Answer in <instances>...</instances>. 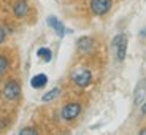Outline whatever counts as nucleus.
Instances as JSON below:
<instances>
[{"label": "nucleus", "instance_id": "nucleus-1", "mask_svg": "<svg viewBox=\"0 0 146 135\" xmlns=\"http://www.w3.org/2000/svg\"><path fill=\"white\" fill-rule=\"evenodd\" d=\"M113 49L116 53L117 61H124L125 53H127V35L125 33H119L113 38Z\"/></svg>", "mask_w": 146, "mask_h": 135}, {"label": "nucleus", "instance_id": "nucleus-2", "mask_svg": "<svg viewBox=\"0 0 146 135\" xmlns=\"http://www.w3.org/2000/svg\"><path fill=\"white\" fill-rule=\"evenodd\" d=\"M21 95V86L16 80H10L5 83L3 86V97L8 100V102H15V100L19 99Z\"/></svg>", "mask_w": 146, "mask_h": 135}, {"label": "nucleus", "instance_id": "nucleus-3", "mask_svg": "<svg viewBox=\"0 0 146 135\" xmlns=\"http://www.w3.org/2000/svg\"><path fill=\"white\" fill-rule=\"evenodd\" d=\"M113 0H91V11L97 16H103L111 10Z\"/></svg>", "mask_w": 146, "mask_h": 135}, {"label": "nucleus", "instance_id": "nucleus-4", "mask_svg": "<svg viewBox=\"0 0 146 135\" xmlns=\"http://www.w3.org/2000/svg\"><path fill=\"white\" fill-rule=\"evenodd\" d=\"M72 78H73V83L76 84L78 88H86L92 81V73H91V70L83 68V70H78L76 73H73Z\"/></svg>", "mask_w": 146, "mask_h": 135}, {"label": "nucleus", "instance_id": "nucleus-5", "mask_svg": "<svg viewBox=\"0 0 146 135\" xmlns=\"http://www.w3.org/2000/svg\"><path fill=\"white\" fill-rule=\"evenodd\" d=\"M80 113H81V105L76 102H73V103H67L64 106L62 111H60V116L65 121H73L80 116Z\"/></svg>", "mask_w": 146, "mask_h": 135}, {"label": "nucleus", "instance_id": "nucleus-6", "mask_svg": "<svg viewBox=\"0 0 146 135\" xmlns=\"http://www.w3.org/2000/svg\"><path fill=\"white\" fill-rule=\"evenodd\" d=\"M13 13H15L16 18H24L29 13V3H27V0H18L13 5Z\"/></svg>", "mask_w": 146, "mask_h": 135}, {"label": "nucleus", "instance_id": "nucleus-7", "mask_svg": "<svg viewBox=\"0 0 146 135\" xmlns=\"http://www.w3.org/2000/svg\"><path fill=\"white\" fill-rule=\"evenodd\" d=\"M46 22L52 27V29L56 30V33H57L59 37H64V35H65V26H64V24H62L60 21H59V19L56 18V16H48Z\"/></svg>", "mask_w": 146, "mask_h": 135}, {"label": "nucleus", "instance_id": "nucleus-8", "mask_svg": "<svg viewBox=\"0 0 146 135\" xmlns=\"http://www.w3.org/2000/svg\"><path fill=\"white\" fill-rule=\"evenodd\" d=\"M76 48L81 53H91L92 48H94V40L89 38V37H81L76 41Z\"/></svg>", "mask_w": 146, "mask_h": 135}, {"label": "nucleus", "instance_id": "nucleus-9", "mask_svg": "<svg viewBox=\"0 0 146 135\" xmlns=\"http://www.w3.org/2000/svg\"><path fill=\"white\" fill-rule=\"evenodd\" d=\"M145 94H146V83L145 81H140L137 84V89L133 92V100H135V105H140L145 99Z\"/></svg>", "mask_w": 146, "mask_h": 135}, {"label": "nucleus", "instance_id": "nucleus-10", "mask_svg": "<svg viewBox=\"0 0 146 135\" xmlns=\"http://www.w3.org/2000/svg\"><path fill=\"white\" fill-rule=\"evenodd\" d=\"M48 83V76L44 75V73H38V75H35V76L30 80V84H32L33 89H41L44 88Z\"/></svg>", "mask_w": 146, "mask_h": 135}, {"label": "nucleus", "instance_id": "nucleus-11", "mask_svg": "<svg viewBox=\"0 0 146 135\" xmlns=\"http://www.w3.org/2000/svg\"><path fill=\"white\" fill-rule=\"evenodd\" d=\"M36 56H38V57H41L44 62H49V61L52 59V53H51V49H49V48H40V49L36 51Z\"/></svg>", "mask_w": 146, "mask_h": 135}, {"label": "nucleus", "instance_id": "nucleus-12", "mask_svg": "<svg viewBox=\"0 0 146 135\" xmlns=\"http://www.w3.org/2000/svg\"><path fill=\"white\" fill-rule=\"evenodd\" d=\"M59 94H60V89H59V88H54V89H51L49 92H46V94L41 97V100H43V102H51V100H54Z\"/></svg>", "mask_w": 146, "mask_h": 135}, {"label": "nucleus", "instance_id": "nucleus-13", "mask_svg": "<svg viewBox=\"0 0 146 135\" xmlns=\"http://www.w3.org/2000/svg\"><path fill=\"white\" fill-rule=\"evenodd\" d=\"M8 65H10L8 57H7V56H0V76H2V75L8 70Z\"/></svg>", "mask_w": 146, "mask_h": 135}, {"label": "nucleus", "instance_id": "nucleus-14", "mask_svg": "<svg viewBox=\"0 0 146 135\" xmlns=\"http://www.w3.org/2000/svg\"><path fill=\"white\" fill-rule=\"evenodd\" d=\"M19 134H21V135H36V134H38V130H35V129H29V127H27V129H21V130H19Z\"/></svg>", "mask_w": 146, "mask_h": 135}, {"label": "nucleus", "instance_id": "nucleus-15", "mask_svg": "<svg viewBox=\"0 0 146 135\" xmlns=\"http://www.w3.org/2000/svg\"><path fill=\"white\" fill-rule=\"evenodd\" d=\"M5 38H7V32H5L3 27H0V43H3Z\"/></svg>", "mask_w": 146, "mask_h": 135}, {"label": "nucleus", "instance_id": "nucleus-16", "mask_svg": "<svg viewBox=\"0 0 146 135\" xmlns=\"http://www.w3.org/2000/svg\"><path fill=\"white\" fill-rule=\"evenodd\" d=\"M141 113H143V114H146V102H145V105L141 106Z\"/></svg>", "mask_w": 146, "mask_h": 135}, {"label": "nucleus", "instance_id": "nucleus-17", "mask_svg": "<svg viewBox=\"0 0 146 135\" xmlns=\"http://www.w3.org/2000/svg\"><path fill=\"white\" fill-rule=\"evenodd\" d=\"M140 35H141V37H146V29H143V30H141V33H140Z\"/></svg>", "mask_w": 146, "mask_h": 135}, {"label": "nucleus", "instance_id": "nucleus-18", "mask_svg": "<svg viewBox=\"0 0 146 135\" xmlns=\"http://www.w3.org/2000/svg\"><path fill=\"white\" fill-rule=\"evenodd\" d=\"M140 135H146V129H143V130H140Z\"/></svg>", "mask_w": 146, "mask_h": 135}]
</instances>
